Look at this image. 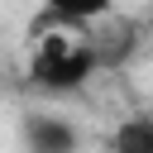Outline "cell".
Returning a JSON list of instances; mask_svg holds the SVG:
<instances>
[{
	"mask_svg": "<svg viewBox=\"0 0 153 153\" xmlns=\"http://www.w3.org/2000/svg\"><path fill=\"white\" fill-rule=\"evenodd\" d=\"M100 67L96 43L86 38V29H38L33 33V57H29V81L43 91H76L91 72Z\"/></svg>",
	"mask_w": 153,
	"mask_h": 153,
	"instance_id": "obj_1",
	"label": "cell"
},
{
	"mask_svg": "<svg viewBox=\"0 0 153 153\" xmlns=\"http://www.w3.org/2000/svg\"><path fill=\"white\" fill-rule=\"evenodd\" d=\"M115 0H43V19H33V33L38 29H53V24H67V29H91L100 19H110Z\"/></svg>",
	"mask_w": 153,
	"mask_h": 153,
	"instance_id": "obj_2",
	"label": "cell"
},
{
	"mask_svg": "<svg viewBox=\"0 0 153 153\" xmlns=\"http://www.w3.org/2000/svg\"><path fill=\"white\" fill-rule=\"evenodd\" d=\"M24 139H29V153H76V129L57 115H33L24 124Z\"/></svg>",
	"mask_w": 153,
	"mask_h": 153,
	"instance_id": "obj_3",
	"label": "cell"
},
{
	"mask_svg": "<svg viewBox=\"0 0 153 153\" xmlns=\"http://www.w3.org/2000/svg\"><path fill=\"white\" fill-rule=\"evenodd\" d=\"M110 153H153V115H134L115 129Z\"/></svg>",
	"mask_w": 153,
	"mask_h": 153,
	"instance_id": "obj_4",
	"label": "cell"
},
{
	"mask_svg": "<svg viewBox=\"0 0 153 153\" xmlns=\"http://www.w3.org/2000/svg\"><path fill=\"white\" fill-rule=\"evenodd\" d=\"M129 33H134V29H129L124 19H115V24H105L100 38H91L96 53H100V67H110V62H120V57L129 53Z\"/></svg>",
	"mask_w": 153,
	"mask_h": 153,
	"instance_id": "obj_5",
	"label": "cell"
}]
</instances>
